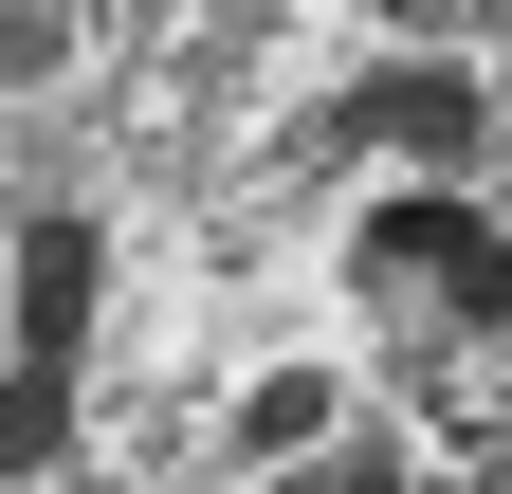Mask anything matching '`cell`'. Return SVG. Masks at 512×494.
<instances>
[{"instance_id":"1","label":"cell","mask_w":512,"mask_h":494,"mask_svg":"<svg viewBox=\"0 0 512 494\" xmlns=\"http://www.w3.org/2000/svg\"><path fill=\"white\" fill-rule=\"evenodd\" d=\"M366 275L439 293L458 330H512V238H494L476 202H366Z\"/></svg>"},{"instance_id":"2","label":"cell","mask_w":512,"mask_h":494,"mask_svg":"<svg viewBox=\"0 0 512 494\" xmlns=\"http://www.w3.org/2000/svg\"><path fill=\"white\" fill-rule=\"evenodd\" d=\"M476 129H494V92H476V74H439V55H403V74H366V92H348V147H384V165H458Z\"/></svg>"},{"instance_id":"3","label":"cell","mask_w":512,"mask_h":494,"mask_svg":"<svg viewBox=\"0 0 512 494\" xmlns=\"http://www.w3.org/2000/svg\"><path fill=\"white\" fill-rule=\"evenodd\" d=\"M92 275H110V257H92V220H74V202H37V220H19V366H74Z\"/></svg>"},{"instance_id":"4","label":"cell","mask_w":512,"mask_h":494,"mask_svg":"<svg viewBox=\"0 0 512 494\" xmlns=\"http://www.w3.org/2000/svg\"><path fill=\"white\" fill-rule=\"evenodd\" d=\"M311 421H330V385H256V403H238V440H256V458H293Z\"/></svg>"},{"instance_id":"5","label":"cell","mask_w":512,"mask_h":494,"mask_svg":"<svg viewBox=\"0 0 512 494\" xmlns=\"http://www.w3.org/2000/svg\"><path fill=\"white\" fill-rule=\"evenodd\" d=\"M275 494H403V458H384V440H348V458H293Z\"/></svg>"}]
</instances>
